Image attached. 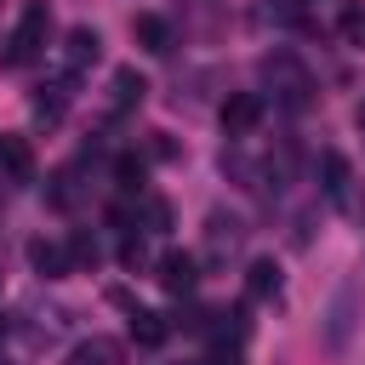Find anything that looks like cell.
<instances>
[{
  "label": "cell",
  "mask_w": 365,
  "mask_h": 365,
  "mask_svg": "<svg viewBox=\"0 0 365 365\" xmlns=\"http://www.w3.org/2000/svg\"><path fill=\"white\" fill-rule=\"evenodd\" d=\"M46 34H51V6H46V0H23V17H17V29L6 34L0 63H6V68H29V63L46 51Z\"/></svg>",
  "instance_id": "6da1fadb"
},
{
  "label": "cell",
  "mask_w": 365,
  "mask_h": 365,
  "mask_svg": "<svg viewBox=\"0 0 365 365\" xmlns=\"http://www.w3.org/2000/svg\"><path fill=\"white\" fill-rule=\"evenodd\" d=\"M217 120H222V131H228V137H251V131L262 125V97H257V91H234V97L222 103V114H217Z\"/></svg>",
  "instance_id": "7a4b0ae2"
},
{
  "label": "cell",
  "mask_w": 365,
  "mask_h": 365,
  "mask_svg": "<svg viewBox=\"0 0 365 365\" xmlns=\"http://www.w3.org/2000/svg\"><path fill=\"white\" fill-rule=\"evenodd\" d=\"M29 268L40 279H63V274H74V251L57 240H29Z\"/></svg>",
  "instance_id": "3957f363"
},
{
  "label": "cell",
  "mask_w": 365,
  "mask_h": 365,
  "mask_svg": "<svg viewBox=\"0 0 365 365\" xmlns=\"http://www.w3.org/2000/svg\"><path fill=\"white\" fill-rule=\"evenodd\" d=\"M194 279H200V262H194L188 251H165V257H160V285H165L171 297H188Z\"/></svg>",
  "instance_id": "277c9868"
},
{
  "label": "cell",
  "mask_w": 365,
  "mask_h": 365,
  "mask_svg": "<svg viewBox=\"0 0 365 365\" xmlns=\"http://www.w3.org/2000/svg\"><path fill=\"white\" fill-rule=\"evenodd\" d=\"M262 68H268V80H285V91H279V97H285L291 108H302V103H308V74H302L291 57H268Z\"/></svg>",
  "instance_id": "5b68a950"
},
{
  "label": "cell",
  "mask_w": 365,
  "mask_h": 365,
  "mask_svg": "<svg viewBox=\"0 0 365 365\" xmlns=\"http://www.w3.org/2000/svg\"><path fill=\"white\" fill-rule=\"evenodd\" d=\"M97 51H103L97 29H68V51H63V63H68V80H74L80 68H91V63H97Z\"/></svg>",
  "instance_id": "8992f818"
},
{
  "label": "cell",
  "mask_w": 365,
  "mask_h": 365,
  "mask_svg": "<svg viewBox=\"0 0 365 365\" xmlns=\"http://www.w3.org/2000/svg\"><path fill=\"white\" fill-rule=\"evenodd\" d=\"M245 297H251V302L279 297V262H274V257H257V262L245 268Z\"/></svg>",
  "instance_id": "52a82bcc"
},
{
  "label": "cell",
  "mask_w": 365,
  "mask_h": 365,
  "mask_svg": "<svg viewBox=\"0 0 365 365\" xmlns=\"http://www.w3.org/2000/svg\"><path fill=\"white\" fill-rule=\"evenodd\" d=\"M319 188H325V200H336V205L348 200V160H342L336 148L319 154Z\"/></svg>",
  "instance_id": "ba28073f"
},
{
  "label": "cell",
  "mask_w": 365,
  "mask_h": 365,
  "mask_svg": "<svg viewBox=\"0 0 365 365\" xmlns=\"http://www.w3.org/2000/svg\"><path fill=\"white\" fill-rule=\"evenodd\" d=\"M131 34H137L143 51H171V29H165V17H154V11H137V17H131Z\"/></svg>",
  "instance_id": "9c48e42d"
},
{
  "label": "cell",
  "mask_w": 365,
  "mask_h": 365,
  "mask_svg": "<svg viewBox=\"0 0 365 365\" xmlns=\"http://www.w3.org/2000/svg\"><path fill=\"white\" fill-rule=\"evenodd\" d=\"M143 91H148V80H143L137 68H114V80H108V103H114V108H137Z\"/></svg>",
  "instance_id": "30bf717a"
},
{
  "label": "cell",
  "mask_w": 365,
  "mask_h": 365,
  "mask_svg": "<svg viewBox=\"0 0 365 365\" xmlns=\"http://www.w3.org/2000/svg\"><path fill=\"white\" fill-rule=\"evenodd\" d=\"M165 314H154V308H131V342L137 348H160L165 342Z\"/></svg>",
  "instance_id": "8fae6325"
},
{
  "label": "cell",
  "mask_w": 365,
  "mask_h": 365,
  "mask_svg": "<svg viewBox=\"0 0 365 365\" xmlns=\"http://www.w3.org/2000/svg\"><path fill=\"white\" fill-rule=\"evenodd\" d=\"M0 165H6V171H11V177H17V182H23V177H29V165H34V160H29V148H23V143H17V137H0Z\"/></svg>",
  "instance_id": "7c38bea8"
},
{
  "label": "cell",
  "mask_w": 365,
  "mask_h": 365,
  "mask_svg": "<svg viewBox=\"0 0 365 365\" xmlns=\"http://www.w3.org/2000/svg\"><path fill=\"white\" fill-rule=\"evenodd\" d=\"M205 365H240V342H217V348L205 354Z\"/></svg>",
  "instance_id": "4fadbf2b"
},
{
  "label": "cell",
  "mask_w": 365,
  "mask_h": 365,
  "mask_svg": "<svg viewBox=\"0 0 365 365\" xmlns=\"http://www.w3.org/2000/svg\"><path fill=\"white\" fill-rule=\"evenodd\" d=\"M120 182H125V188H137V182H143V160H131V154H125V160H120Z\"/></svg>",
  "instance_id": "5bb4252c"
},
{
  "label": "cell",
  "mask_w": 365,
  "mask_h": 365,
  "mask_svg": "<svg viewBox=\"0 0 365 365\" xmlns=\"http://www.w3.org/2000/svg\"><path fill=\"white\" fill-rule=\"evenodd\" d=\"M342 34H348V40H365V11H348V17H342Z\"/></svg>",
  "instance_id": "9a60e30c"
}]
</instances>
